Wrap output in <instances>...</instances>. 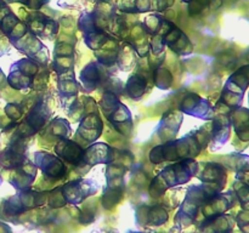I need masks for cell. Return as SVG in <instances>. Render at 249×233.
Listing matches in <instances>:
<instances>
[{"instance_id": "6da1fadb", "label": "cell", "mask_w": 249, "mask_h": 233, "mask_svg": "<svg viewBox=\"0 0 249 233\" xmlns=\"http://www.w3.org/2000/svg\"><path fill=\"white\" fill-rule=\"evenodd\" d=\"M232 124L238 137L243 141H249V109L236 108L232 113Z\"/></svg>"}, {"instance_id": "52a82bcc", "label": "cell", "mask_w": 249, "mask_h": 233, "mask_svg": "<svg viewBox=\"0 0 249 233\" xmlns=\"http://www.w3.org/2000/svg\"><path fill=\"white\" fill-rule=\"evenodd\" d=\"M237 222L243 233H249V210L240 213L237 216Z\"/></svg>"}, {"instance_id": "8992f818", "label": "cell", "mask_w": 249, "mask_h": 233, "mask_svg": "<svg viewBox=\"0 0 249 233\" xmlns=\"http://www.w3.org/2000/svg\"><path fill=\"white\" fill-rule=\"evenodd\" d=\"M221 179L225 180V171H224L223 166H219V165L215 164H209V166L204 169L203 176H202L203 181L216 182L221 181Z\"/></svg>"}, {"instance_id": "5b68a950", "label": "cell", "mask_w": 249, "mask_h": 233, "mask_svg": "<svg viewBox=\"0 0 249 233\" xmlns=\"http://www.w3.org/2000/svg\"><path fill=\"white\" fill-rule=\"evenodd\" d=\"M60 148H58V152L62 154V157H65L68 162L77 163L78 160L82 157V150L79 147H77V145L72 142H63L60 143Z\"/></svg>"}, {"instance_id": "3957f363", "label": "cell", "mask_w": 249, "mask_h": 233, "mask_svg": "<svg viewBox=\"0 0 249 233\" xmlns=\"http://www.w3.org/2000/svg\"><path fill=\"white\" fill-rule=\"evenodd\" d=\"M204 228H208L211 233H230L232 230V223H231L229 216L216 215L209 218L208 222H206Z\"/></svg>"}, {"instance_id": "277c9868", "label": "cell", "mask_w": 249, "mask_h": 233, "mask_svg": "<svg viewBox=\"0 0 249 233\" xmlns=\"http://www.w3.org/2000/svg\"><path fill=\"white\" fill-rule=\"evenodd\" d=\"M145 217H143V221L148 225H162L167 221L168 214L162 206H153V208H148V206H145Z\"/></svg>"}, {"instance_id": "ba28073f", "label": "cell", "mask_w": 249, "mask_h": 233, "mask_svg": "<svg viewBox=\"0 0 249 233\" xmlns=\"http://www.w3.org/2000/svg\"><path fill=\"white\" fill-rule=\"evenodd\" d=\"M185 1H190V0H185Z\"/></svg>"}, {"instance_id": "7a4b0ae2", "label": "cell", "mask_w": 249, "mask_h": 233, "mask_svg": "<svg viewBox=\"0 0 249 233\" xmlns=\"http://www.w3.org/2000/svg\"><path fill=\"white\" fill-rule=\"evenodd\" d=\"M248 85H249V66H246V67H242L241 69H238L237 72L230 78V80L228 82V85H226V89L237 92V94L243 95V92H245V90L247 89Z\"/></svg>"}]
</instances>
